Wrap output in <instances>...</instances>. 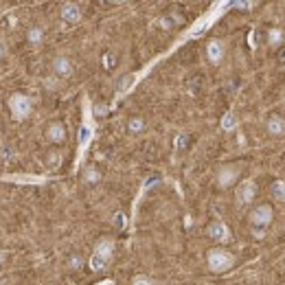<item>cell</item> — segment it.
<instances>
[{
	"instance_id": "obj_1",
	"label": "cell",
	"mask_w": 285,
	"mask_h": 285,
	"mask_svg": "<svg viewBox=\"0 0 285 285\" xmlns=\"http://www.w3.org/2000/svg\"><path fill=\"white\" fill-rule=\"evenodd\" d=\"M206 266L213 274H224L235 266V255L222 246H215L206 252Z\"/></svg>"
},
{
	"instance_id": "obj_2",
	"label": "cell",
	"mask_w": 285,
	"mask_h": 285,
	"mask_svg": "<svg viewBox=\"0 0 285 285\" xmlns=\"http://www.w3.org/2000/svg\"><path fill=\"white\" fill-rule=\"evenodd\" d=\"M112 252H114L112 241H110V239L99 241V244L95 246V252H92V257H90V268L95 272L106 270V268L110 266V261H112Z\"/></svg>"
},
{
	"instance_id": "obj_3",
	"label": "cell",
	"mask_w": 285,
	"mask_h": 285,
	"mask_svg": "<svg viewBox=\"0 0 285 285\" xmlns=\"http://www.w3.org/2000/svg\"><path fill=\"white\" fill-rule=\"evenodd\" d=\"M9 110L13 114L15 121H24L31 117L33 112V101L29 95H22V92H15V95L9 97Z\"/></svg>"
},
{
	"instance_id": "obj_4",
	"label": "cell",
	"mask_w": 285,
	"mask_h": 285,
	"mask_svg": "<svg viewBox=\"0 0 285 285\" xmlns=\"http://www.w3.org/2000/svg\"><path fill=\"white\" fill-rule=\"evenodd\" d=\"M250 224L255 228H268L272 224V219H274V208L270 204H259V206H255L250 211Z\"/></svg>"
},
{
	"instance_id": "obj_5",
	"label": "cell",
	"mask_w": 285,
	"mask_h": 285,
	"mask_svg": "<svg viewBox=\"0 0 285 285\" xmlns=\"http://www.w3.org/2000/svg\"><path fill=\"white\" fill-rule=\"evenodd\" d=\"M239 173H241L239 164H224V167H219V171H217V186H219V189H230V186L237 182Z\"/></svg>"
},
{
	"instance_id": "obj_6",
	"label": "cell",
	"mask_w": 285,
	"mask_h": 285,
	"mask_svg": "<svg viewBox=\"0 0 285 285\" xmlns=\"http://www.w3.org/2000/svg\"><path fill=\"white\" fill-rule=\"evenodd\" d=\"M257 195V184L255 180H244L239 182L237 191H235V200H237V206H250L252 200Z\"/></svg>"
},
{
	"instance_id": "obj_7",
	"label": "cell",
	"mask_w": 285,
	"mask_h": 285,
	"mask_svg": "<svg viewBox=\"0 0 285 285\" xmlns=\"http://www.w3.org/2000/svg\"><path fill=\"white\" fill-rule=\"evenodd\" d=\"M206 235L213 241H217V244H228L230 237H233L228 224H224V222H211L208 224V228H206Z\"/></svg>"
},
{
	"instance_id": "obj_8",
	"label": "cell",
	"mask_w": 285,
	"mask_h": 285,
	"mask_svg": "<svg viewBox=\"0 0 285 285\" xmlns=\"http://www.w3.org/2000/svg\"><path fill=\"white\" fill-rule=\"evenodd\" d=\"M206 57L211 64H222L224 57H226V44L222 40H211L206 44Z\"/></svg>"
},
{
	"instance_id": "obj_9",
	"label": "cell",
	"mask_w": 285,
	"mask_h": 285,
	"mask_svg": "<svg viewBox=\"0 0 285 285\" xmlns=\"http://www.w3.org/2000/svg\"><path fill=\"white\" fill-rule=\"evenodd\" d=\"M59 15H62V20L66 22V24H77V22L81 20V7L79 4H75V2H66L62 11H59Z\"/></svg>"
},
{
	"instance_id": "obj_10",
	"label": "cell",
	"mask_w": 285,
	"mask_h": 285,
	"mask_svg": "<svg viewBox=\"0 0 285 285\" xmlns=\"http://www.w3.org/2000/svg\"><path fill=\"white\" fill-rule=\"evenodd\" d=\"M46 139L55 142V145H59V142L66 141V125L59 123V121H53V123L46 125Z\"/></svg>"
},
{
	"instance_id": "obj_11",
	"label": "cell",
	"mask_w": 285,
	"mask_h": 285,
	"mask_svg": "<svg viewBox=\"0 0 285 285\" xmlns=\"http://www.w3.org/2000/svg\"><path fill=\"white\" fill-rule=\"evenodd\" d=\"M266 130H268V134L270 136H274V139H281V136H285V119L274 114V117L268 119Z\"/></svg>"
},
{
	"instance_id": "obj_12",
	"label": "cell",
	"mask_w": 285,
	"mask_h": 285,
	"mask_svg": "<svg viewBox=\"0 0 285 285\" xmlns=\"http://www.w3.org/2000/svg\"><path fill=\"white\" fill-rule=\"evenodd\" d=\"M53 73L57 77H70L73 75V62L68 57H55L53 59Z\"/></svg>"
},
{
	"instance_id": "obj_13",
	"label": "cell",
	"mask_w": 285,
	"mask_h": 285,
	"mask_svg": "<svg viewBox=\"0 0 285 285\" xmlns=\"http://www.w3.org/2000/svg\"><path fill=\"white\" fill-rule=\"evenodd\" d=\"M270 195L274 197V202L285 204V180H274L270 186Z\"/></svg>"
},
{
	"instance_id": "obj_14",
	"label": "cell",
	"mask_w": 285,
	"mask_h": 285,
	"mask_svg": "<svg viewBox=\"0 0 285 285\" xmlns=\"http://www.w3.org/2000/svg\"><path fill=\"white\" fill-rule=\"evenodd\" d=\"M26 40H29V44H33V46L42 44V40H44V29H42V26H33V29H29V33H26Z\"/></svg>"
},
{
	"instance_id": "obj_15",
	"label": "cell",
	"mask_w": 285,
	"mask_h": 285,
	"mask_svg": "<svg viewBox=\"0 0 285 285\" xmlns=\"http://www.w3.org/2000/svg\"><path fill=\"white\" fill-rule=\"evenodd\" d=\"M128 130L132 132V134H139V132L145 130V121L139 119V117H134V119H130L128 121Z\"/></svg>"
},
{
	"instance_id": "obj_16",
	"label": "cell",
	"mask_w": 285,
	"mask_h": 285,
	"mask_svg": "<svg viewBox=\"0 0 285 285\" xmlns=\"http://www.w3.org/2000/svg\"><path fill=\"white\" fill-rule=\"evenodd\" d=\"M283 42V31L281 29H270L268 31V44H272V46H277V44Z\"/></svg>"
},
{
	"instance_id": "obj_17",
	"label": "cell",
	"mask_w": 285,
	"mask_h": 285,
	"mask_svg": "<svg viewBox=\"0 0 285 285\" xmlns=\"http://www.w3.org/2000/svg\"><path fill=\"white\" fill-rule=\"evenodd\" d=\"M84 178H86V182H88V184H97L99 180H101V173H99L97 169H86Z\"/></svg>"
},
{
	"instance_id": "obj_18",
	"label": "cell",
	"mask_w": 285,
	"mask_h": 285,
	"mask_svg": "<svg viewBox=\"0 0 285 285\" xmlns=\"http://www.w3.org/2000/svg\"><path fill=\"white\" fill-rule=\"evenodd\" d=\"M134 79L136 77L134 75H125V77H121V81H119V92H125L128 90V88L134 84Z\"/></svg>"
},
{
	"instance_id": "obj_19",
	"label": "cell",
	"mask_w": 285,
	"mask_h": 285,
	"mask_svg": "<svg viewBox=\"0 0 285 285\" xmlns=\"http://www.w3.org/2000/svg\"><path fill=\"white\" fill-rule=\"evenodd\" d=\"M132 285H153V281L147 277H136L134 281H132Z\"/></svg>"
},
{
	"instance_id": "obj_20",
	"label": "cell",
	"mask_w": 285,
	"mask_h": 285,
	"mask_svg": "<svg viewBox=\"0 0 285 285\" xmlns=\"http://www.w3.org/2000/svg\"><path fill=\"white\" fill-rule=\"evenodd\" d=\"M158 24H160V29H171L173 20H171V18H160V22H158Z\"/></svg>"
},
{
	"instance_id": "obj_21",
	"label": "cell",
	"mask_w": 285,
	"mask_h": 285,
	"mask_svg": "<svg viewBox=\"0 0 285 285\" xmlns=\"http://www.w3.org/2000/svg\"><path fill=\"white\" fill-rule=\"evenodd\" d=\"M114 224H117L119 228L123 226V213H119V215H114Z\"/></svg>"
},
{
	"instance_id": "obj_22",
	"label": "cell",
	"mask_w": 285,
	"mask_h": 285,
	"mask_svg": "<svg viewBox=\"0 0 285 285\" xmlns=\"http://www.w3.org/2000/svg\"><path fill=\"white\" fill-rule=\"evenodd\" d=\"M4 55H7V46H4V44H2V42H0V59H2V57H4Z\"/></svg>"
},
{
	"instance_id": "obj_23",
	"label": "cell",
	"mask_w": 285,
	"mask_h": 285,
	"mask_svg": "<svg viewBox=\"0 0 285 285\" xmlns=\"http://www.w3.org/2000/svg\"><path fill=\"white\" fill-rule=\"evenodd\" d=\"M233 123H235V121H233V117H228L226 121H224V128H233Z\"/></svg>"
},
{
	"instance_id": "obj_24",
	"label": "cell",
	"mask_w": 285,
	"mask_h": 285,
	"mask_svg": "<svg viewBox=\"0 0 285 285\" xmlns=\"http://www.w3.org/2000/svg\"><path fill=\"white\" fill-rule=\"evenodd\" d=\"M4 259H7V252H4V250H0V266H2V263H4Z\"/></svg>"
},
{
	"instance_id": "obj_25",
	"label": "cell",
	"mask_w": 285,
	"mask_h": 285,
	"mask_svg": "<svg viewBox=\"0 0 285 285\" xmlns=\"http://www.w3.org/2000/svg\"><path fill=\"white\" fill-rule=\"evenodd\" d=\"M0 285H11L9 281H0Z\"/></svg>"
},
{
	"instance_id": "obj_26",
	"label": "cell",
	"mask_w": 285,
	"mask_h": 285,
	"mask_svg": "<svg viewBox=\"0 0 285 285\" xmlns=\"http://www.w3.org/2000/svg\"><path fill=\"white\" fill-rule=\"evenodd\" d=\"M51 285H55V283H51Z\"/></svg>"
}]
</instances>
